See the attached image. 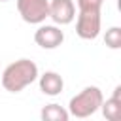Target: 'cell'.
I'll use <instances>...</instances> for the list:
<instances>
[{"instance_id":"obj_1","label":"cell","mask_w":121,"mask_h":121,"mask_svg":"<svg viewBox=\"0 0 121 121\" xmlns=\"http://www.w3.org/2000/svg\"><path fill=\"white\" fill-rule=\"evenodd\" d=\"M38 66L30 59H19L11 64H8L0 76L2 87L9 93H21L25 87L34 83L38 79Z\"/></svg>"},{"instance_id":"obj_2","label":"cell","mask_w":121,"mask_h":121,"mask_svg":"<svg viewBox=\"0 0 121 121\" xmlns=\"http://www.w3.org/2000/svg\"><path fill=\"white\" fill-rule=\"evenodd\" d=\"M102 100H104L102 91L96 85H89L83 91H79L76 96L70 98V102H68V113L72 117H78V119L89 117V115H93V113H96L100 110Z\"/></svg>"},{"instance_id":"obj_3","label":"cell","mask_w":121,"mask_h":121,"mask_svg":"<svg viewBox=\"0 0 121 121\" xmlns=\"http://www.w3.org/2000/svg\"><path fill=\"white\" fill-rule=\"evenodd\" d=\"M17 11L28 25H42L49 17V0H17Z\"/></svg>"},{"instance_id":"obj_4","label":"cell","mask_w":121,"mask_h":121,"mask_svg":"<svg viewBox=\"0 0 121 121\" xmlns=\"http://www.w3.org/2000/svg\"><path fill=\"white\" fill-rule=\"evenodd\" d=\"M100 11H79L76 21V34L81 40H95L100 34Z\"/></svg>"},{"instance_id":"obj_5","label":"cell","mask_w":121,"mask_h":121,"mask_svg":"<svg viewBox=\"0 0 121 121\" xmlns=\"http://www.w3.org/2000/svg\"><path fill=\"white\" fill-rule=\"evenodd\" d=\"M34 42L42 49H57L64 42V32L59 25H40L34 32Z\"/></svg>"},{"instance_id":"obj_6","label":"cell","mask_w":121,"mask_h":121,"mask_svg":"<svg viewBox=\"0 0 121 121\" xmlns=\"http://www.w3.org/2000/svg\"><path fill=\"white\" fill-rule=\"evenodd\" d=\"M49 19L59 26L70 25L76 19L74 0H49Z\"/></svg>"},{"instance_id":"obj_7","label":"cell","mask_w":121,"mask_h":121,"mask_svg":"<svg viewBox=\"0 0 121 121\" xmlns=\"http://www.w3.org/2000/svg\"><path fill=\"white\" fill-rule=\"evenodd\" d=\"M38 81H40V91L47 96H57L62 93L64 89V79L60 74L49 70V72H43L42 76H38Z\"/></svg>"},{"instance_id":"obj_8","label":"cell","mask_w":121,"mask_h":121,"mask_svg":"<svg viewBox=\"0 0 121 121\" xmlns=\"http://www.w3.org/2000/svg\"><path fill=\"white\" fill-rule=\"evenodd\" d=\"M100 110L108 121H119L121 119V85H117L113 89V95L110 98L102 100Z\"/></svg>"},{"instance_id":"obj_9","label":"cell","mask_w":121,"mask_h":121,"mask_svg":"<svg viewBox=\"0 0 121 121\" xmlns=\"http://www.w3.org/2000/svg\"><path fill=\"white\" fill-rule=\"evenodd\" d=\"M42 119L43 121H68L70 113L66 108H62L60 104H47L42 108Z\"/></svg>"},{"instance_id":"obj_10","label":"cell","mask_w":121,"mask_h":121,"mask_svg":"<svg viewBox=\"0 0 121 121\" xmlns=\"http://www.w3.org/2000/svg\"><path fill=\"white\" fill-rule=\"evenodd\" d=\"M104 43L110 47V49H119L121 47V28L119 26H112L106 30V36H104Z\"/></svg>"},{"instance_id":"obj_11","label":"cell","mask_w":121,"mask_h":121,"mask_svg":"<svg viewBox=\"0 0 121 121\" xmlns=\"http://www.w3.org/2000/svg\"><path fill=\"white\" fill-rule=\"evenodd\" d=\"M104 0H76L79 11H100Z\"/></svg>"},{"instance_id":"obj_12","label":"cell","mask_w":121,"mask_h":121,"mask_svg":"<svg viewBox=\"0 0 121 121\" xmlns=\"http://www.w3.org/2000/svg\"><path fill=\"white\" fill-rule=\"evenodd\" d=\"M0 2H8V0H0Z\"/></svg>"}]
</instances>
